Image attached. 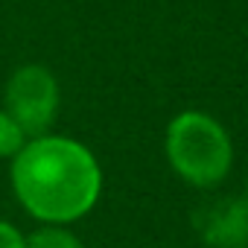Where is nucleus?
Here are the masks:
<instances>
[{"instance_id":"obj_1","label":"nucleus","mask_w":248,"mask_h":248,"mask_svg":"<svg viewBox=\"0 0 248 248\" xmlns=\"http://www.w3.org/2000/svg\"><path fill=\"white\" fill-rule=\"evenodd\" d=\"M21 204L41 222H73L85 216L102 187L96 158L67 138H35L12 164Z\"/></svg>"},{"instance_id":"obj_2","label":"nucleus","mask_w":248,"mask_h":248,"mask_svg":"<svg viewBox=\"0 0 248 248\" xmlns=\"http://www.w3.org/2000/svg\"><path fill=\"white\" fill-rule=\"evenodd\" d=\"M167 155L181 178L199 187L219 184L231 170V140L207 114L184 111L170 123Z\"/></svg>"},{"instance_id":"obj_3","label":"nucleus","mask_w":248,"mask_h":248,"mask_svg":"<svg viewBox=\"0 0 248 248\" xmlns=\"http://www.w3.org/2000/svg\"><path fill=\"white\" fill-rule=\"evenodd\" d=\"M59 88L50 70L30 64L21 67L6 85V114L24 129L27 138H41L56 117Z\"/></svg>"},{"instance_id":"obj_4","label":"nucleus","mask_w":248,"mask_h":248,"mask_svg":"<svg viewBox=\"0 0 248 248\" xmlns=\"http://www.w3.org/2000/svg\"><path fill=\"white\" fill-rule=\"evenodd\" d=\"M27 143V135L18 123L6 114L0 111V158H15Z\"/></svg>"},{"instance_id":"obj_5","label":"nucleus","mask_w":248,"mask_h":248,"mask_svg":"<svg viewBox=\"0 0 248 248\" xmlns=\"http://www.w3.org/2000/svg\"><path fill=\"white\" fill-rule=\"evenodd\" d=\"M24 248H82V242L62 228H41L27 239Z\"/></svg>"},{"instance_id":"obj_6","label":"nucleus","mask_w":248,"mask_h":248,"mask_svg":"<svg viewBox=\"0 0 248 248\" xmlns=\"http://www.w3.org/2000/svg\"><path fill=\"white\" fill-rule=\"evenodd\" d=\"M27 239L6 222H0V248H24Z\"/></svg>"}]
</instances>
